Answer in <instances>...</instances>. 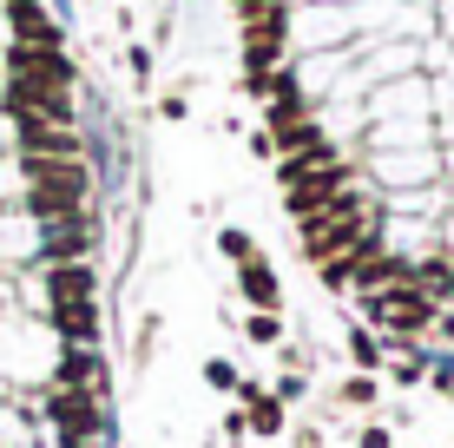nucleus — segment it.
<instances>
[{"label": "nucleus", "mask_w": 454, "mask_h": 448, "mask_svg": "<svg viewBox=\"0 0 454 448\" xmlns=\"http://www.w3.org/2000/svg\"><path fill=\"white\" fill-rule=\"evenodd\" d=\"M375 396H382V382H375V376H349V382L336 389V403H342V409H375Z\"/></svg>", "instance_id": "nucleus-12"}, {"label": "nucleus", "mask_w": 454, "mask_h": 448, "mask_svg": "<svg viewBox=\"0 0 454 448\" xmlns=\"http://www.w3.org/2000/svg\"><path fill=\"white\" fill-rule=\"evenodd\" d=\"M53 389H86V396H113V369H106L99 350H73L59 343V363H53Z\"/></svg>", "instance_id": "nucleus-4"}, {"label": "nucleus", "mask_w": 454, "mask_h": 448, "mask_svg": "<svg viewBox=\"0 0 454 448\" xmlns=\"http://www.w3.org/2000/svg\"><path fill=\"white\" fill-rule=\"evenodd\" d=\"M99 257V218L92 211H73V218L40 224V264H92Z\"/></svg>", "instance_id": "nucleus-3"}, {"label": "nucleus", "mask_w": 454, "mask_h": 448, "mask_svg": "<svg viewBox=\"0 0 454 448\" xmlns=\"http://www.w3.org/2000/svg\"><path fill=\"white\" fill-rule=\"evenodd\" d=\"M99 297V264H53L46 271V303H92Z\"/></svg>", "instance_id": "nucleus-7"}, {"label": "nucleus", "mask_w": 454, "mask_h": 448, "mask_svg": "<svg viewBox=\"0 0 454 448\" xmlns=\"http://www.w3.org/2000/svg\"><path fill=\"white\" fill-rule=\"evenodd\" d=\"M303 389H309V369H284V376L270 382V396H277L284 409H290V403H303Z\"/></svg>", "instance_id": "nucleus-14"}, {"label": "nucleus", "mask_w": 454, "mask_h": 448, "mask_svg": "<svg viewBox=\"0 0 454 448\" xmlns=\"http://www.w3.org/2000/svg\"><path fill=\"white\" fill-rule=\"evenodd\" d=\"M415 290H428L434 303H454V257H428V264H415Z\"/></svg>", "instance_id": "nucleus-9"}, {"label": "nucleus", "mask_w": 454, "mask_h": 448, "mask_svg": "<svg viewBox=\"0 0 454 448\" xmlns=\"http://www.w3.org/2000/svg\"><path fill=\"white\" fill-rule=\"evenodd\" d=\"M46 330H53L59 343H73V350H99V336H106L99 297L92 303H46Z\"/></svg>", "instance_id": "nucleus-5"}, {"label": "nucleus", "mask_w": 454, "mask_h": 448, "mask_svg": "<svg viewBox=\"0 0 454 448\" xmlns=\"http://www.w3.org/2000/svg\"><path fill=\"white\" fill-rule=\"evenodd\" d=\"M217 251H224L231 264H250V257H257V238H250L244 224H224V231H217Z\"/></svg>", "instance_id": "nucleus-11"}, {"label": "nucleus", "mask_w": 454, "mask_h": 448, "mask_svg": "<svg viewBox=\"0 0 454 448\" xmlns=\"http://www.w3.org/2000/svg\"><path fill=\"white\" fill-rule=\"evenodd\" d=\"M244 336L257 350H277V343H284V317H277V310H244Z\"/></svg>", "instance_id": "nucleus-10"}, {"label": "nucleus", "mask_w": 454, "mask_h": 448, "mask_svg": "<svg viewBox=\"0 0 454 448\" xmlns=\"http://www.w3.org/2000/svg\"><path fill=\"white\" fill-rule=\"evenodd\" d=\"M205 382H211L217 396H238L244 376H238V363H231V357H211V363H205Z\"/></svg>", "instance_id": "nucleus-13"}, {"label": "nucleus", "mask_w": 454, "mask_h": 448, "mask_svg": "<svg viewBox=\"0 0 454 448\" xmlns=\"http://www.w3.org/2000/svg\"><path fill=\"white\" fill-rule=\"evenodd\" d=\"M86 198H92L86 159H27V198H20L27 218H40V224L73 218V211H86Z\"/></svg>", "instance_id": "nucleus-1"}, {"label": "nucleus", "mask_w": 454, "mask_h": 448, "mask_svg": "<svg viewBox=\"0 0 454 448\" xmlns=\"http://www.w3.org/2000/svg\"><path fill=\"white\" fill-rule=\"evenodd\" d=\"M428 382L442 396H454V350H434V363H428Z\"/></svg>", "instance_id": "nucleus-16"}, {"label": "nucleus", "mask_w": 454, "mask_h": 448, "mask_svg": "<svg viewBox=\"0 0 454 448\" xmlns=\"http://www.w3.org/2000/svg\"><path fill=\"white\" fill-rule=\"evenodd\" d=\"M40 415L53 422L59 442H106V436H113V415H106V403H99V396H86V389H46Z\"/></svg>", "instance_id": "nucleus-2"}, {"label": "nucleus", "mask_w": 454, "mask_h": 448, "mask_svg": "<svg viewBox=\"0 0 454 448\" xmlns=\"http://www.w3.org/2000/svg\"><path fill=\"white\" fill-rule=\"evenodd\" d=\"M356 448H395V428H388V422H369V428H356Z\"/></svg>", "instance_id": "nucleus-17"}, {"label": "nucleus", "mask_w": 454, "mask_h": 448, "mask_svg": "<svg viewBox=\"0 0 454 448\" xmlns=\"http://www.w3.org/2000/svg\"><path fill=\"white\" fill-rule=\"evenodd\" d=\"M290 448H323V436H317V428H296V436H290Z\"/></svg>", "instance_id": "nucleus-18"}, {"label": "nucleus", "mask_w": 454, "mask_h": 448, "mask_svg": "<svg viewBox=\"0 0 454 448\" xmlns=\"http://www.w3.org/2000/svg\"><path fill=\"white\" fill-rule=\"evenodd\" d=\"M152 343H159V317H145V323H138V336H132V363L138 369H152V357H159Z\"/></svg>", "instance_id": "nucleus-15"}, {"label": "nucleus", "mask_w": 454, "mask_h": 448, "mask_svg": "<svg viewBox=\"0 0 454 448\" xmlns=\"http://www.w3.org/2000/svg\"><path fill=\"white\" fill-rule=\"evenodd\" d=\"M238 297L250 303V310H284V277H277L270 257H250V264H238Z\"/></svg>", "instance_id": "nucleus-6"}, {"label": "nucleus", "mask_w": 454, "mask_h": 448, "mask_svg": "<svg viewBox=\"0 0 454 448\" xmlns=\"http://www.w3.org/2000/svg\"><path fill=\"white\" fill-rule=\"evenodd\" d=\"M342 350H349V363H356V376H375V369H382V363H388V350H382V336H375V330H356V323H349V330H342Z\"/></svg>", "instance_id": "nucleus-8"}]
</instances>
